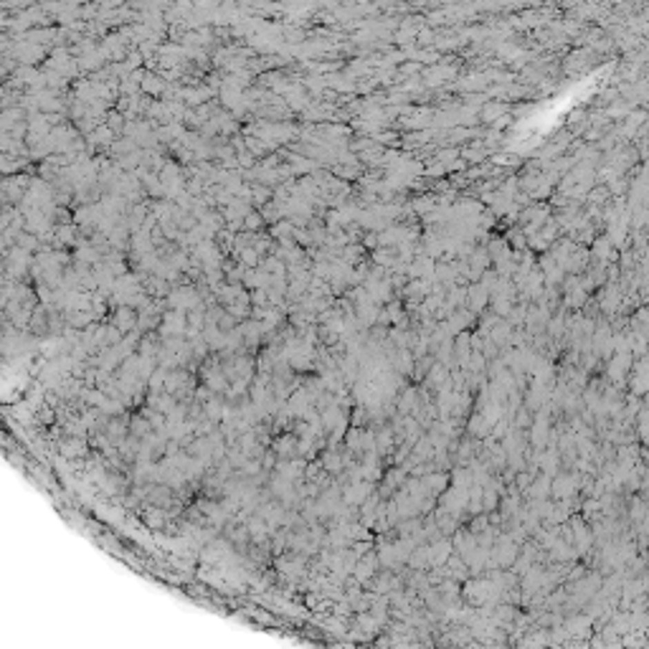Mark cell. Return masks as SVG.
Instances as JSON below:
<instances>
[{
  "label": "cell",
  "instance_id": "1",
  "mask_svg": "<svg viewBox=\"0 0 649 649\" xmlns=\"http://www.w3.org/2000/svg\"><path fill=\"white\" fill-rule=\"evenodd\" d=\"M61 452H66V454H84V444H79V441H66V444H61Z\"/></svg>",
  "mask_w": 649,
  "mask_h": 649
}]
</instances>
